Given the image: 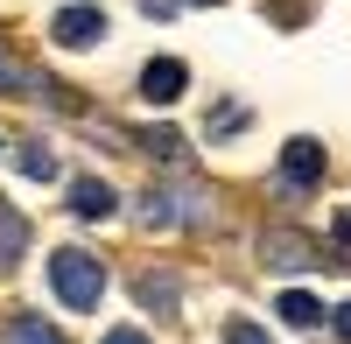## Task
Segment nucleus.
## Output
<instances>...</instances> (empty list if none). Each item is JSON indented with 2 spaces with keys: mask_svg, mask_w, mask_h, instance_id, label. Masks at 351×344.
Wrapping results in <instances>:
<instances>
[{
  "mask_svg": "<svg viewBox=\"0 0 351 344\" xmlns=\"http://www.w3.org/2000/svg\"><path fill=\"white\" fill-rule=\"evenodd\" d=\"M49 281H56V295H64V309H99V295H106V260H99V253H84V246H56V253H49Z\"/></svg>",
  "mask_w": 351,
  "mask_h": 344,
  "instance_id": "1",
  "label": "nucleus"
},
{
  "mask_svg": "<svg viewBox=\"0 0 351 344\" xmlns=\"http://www.w3.org/2000/svg\"><path fill=\"white\" fill-rule=\"evenodd\" d=\"M134 211H141V225H155V232H183V225L211 218V197H204L197 183H176V190H148Z\"/></svg>",
  "mask_w": 351,
  "mask_h": 344,
  "instance_id": "2",
  "label": "nucleus"
},
{
  "mask_svg": "<svg viewBox=\"0 0 351 344\" xmlns=\"http://www.w3.org/2000/svg\"><path fill=\"white\" fill-rule=\"evenodd\" d=\"M281 183L288 190H316L324 183V140H309V134H295L281 148Z\"/></svg>",
  "mask_w": 351,
  "mask_h": 344,
  "instance_id": "3",
  "label": "nucleus"
},
{
  "mask_svg": "<svg viewBox=\"0 0 351 344\" xmlns=\"http://www.w3.org/2000/svg\"><path fill=\"white\" fill-rule=\"evenodd\" d=\"M49 36L64 42V49H84V42H99V36H106V14L92 8V0H71V8H56Z\"/></svg>",
  "mask_w": 351,
  "mask_h": 344,
  "instance_id": "4",
  "label": "nucleus"
},
{
  "mask_svg": "<svg viewBox=\"0 0 351 344\" xmlns=\"http://www.w3.org/2000/svg\"><path fill=\"white\" fill-rule=\"evenodd\" d=\"M183 84H190V71L176 64V56H155V64L141 71V99H148V106H176V99H183Z\"/></svg>",
  "mask_w": 351,
  "mask_h": 344,
  "instance_id": "5",
  "label": "nucleus"
},
{
  "mask_svg": "<svg viewBox=\"0 0 351 344\" xmlns=\"http://www.w3.org/2000/svg\"><path fill=\"white\" fill-rule=\"evenodd\" d=\"M112 204H120V197H112V183H99V176L71 183V211H77V218H112Z\"/></svg>",
  "mask_w": 351,
  "mask_h": 344,
  "instance_id": "6",
  "label": "nucleus"
},
{
  "mask_svg": "<svg viewBox=\"0 0 351 344\" xmlns=\"http://www.w3.org/2000/svg\"><path fill=\"white\" fill-rule=\"evenodd\" d=\"M0 92H43V99H64L49 77H36V71H21L14 56H8V42H0Z\"/></svg>",
  "mask_w": 351,
  "mask_h": 344,
  "instance_id": "7",
  "label": "nucleus"
},
{
  "mask_svg": "<svg viewBox=\"0 0 351 344\" xmlns=\"http://www.w3.org/2000/svg\"><path fill=\"white\" fill-rule=\"evenodd\" d=\"M21 246H28V218H21L14 204H0V267H14Z\"/></svg>",
  "mask_w": 351,
  "mask_h": 344,
  "instance_id": "8",
  "label": "nucleus"
},
{
  "mask_svg": "<svg viewBox=\"0 0 351 344\" xmlns=\"http://www.w3.org/2000/svg\"><path fill=\"white\" fill-rule=\"evenodd\" d=\"M274 309H281V323H295V330H309V323H324V302H316L309 288H288V295H281Z\"/></svg>",
  "mask_w": 351,
  "mask_h": 344,
  "instance_id": "9",
  "label": "nucleus"
},
{
  "mask_svg": "<svg viewBox=\"0 0 351 344\" xmlns=\"http://www.w3.org/2000/svg\"><path fill=\"white\" fill-rule=\"evenodd\" d=\"M141 302L155 309V317H176V274H141V288H134Z\"/></svg>",
  "mask_w": 351,
  "mask_h": 344,
  "instance_id": "10",
  "label": "nucleus"
},
{
  "mask_svg": "<svg viewBox=\"0 0 351 344\" xmlns=\"http://www.w3.org/2000/svg\"><path fill=\"white\" fill-rule=\"evenodd\" d=\"M14 162H21V176H28V183H56V155L43 148V140H21V155H14Z\"/></svg>",
  "mask_w": 351,
  "mask_h": 344,
  "instance_id": "11",
  "label": "nucleus"
},
{
  "mask_svg": "<svg viewBox=\"0 0 351 344\" xmlns=\"http://www.w3.org/2000/svg\"><path fill=\"white\" fill-rule=\"evenodd\" d=\"M8 344H64V330L43 323V317H14L8 323Z\"/></svg>",
  "mask_w": 351,
  "mask_h": 344,
  "instance_id": "12",
  "label": "nucleus"
},
{
  "mask_svg": "<svg viewBox=\"0 0 351 344\" xmlns=\"http://www.w3.org/2000/svg\"><path fill=\"white\" fill-rule=\"evenodd\" d=\"M267 260H274V267H309V246H302V239H281V232H274V239H267Z\"/></svg>",
  "mask_w": 351,
  "mask_h": 344,
  "instance_id": "13",
  "label": "nucleus"
},
{
  "mask_svg": "<svg viewBox=\"0 0 351 344\" xmlns=\"http://www.w3.org/2000/svg\"><path fill=\"white\" fill-rule=\"evenodd\" d=\"M246 127H253V120H246V106H218V120H211V134H218V140H239Z\"/></svg>",
  "mask_w": 351,
  "mask_h": 344,
  "instance_id": "14",
  "label": "nucleus"
},
{
  "mask_svg": "<svg viewBox=\"0 0 351 344\" xmlns=\"http://www.w3.org/2000/svg\"><path fill=\"white\" fill-rule=\"evenodd\" d=\"M148 148H155L162 162H183V140H176L169 127H148Z\"/></svg>",
  "mask_w": 351,
  "mask_h": 344,
  "instance_id": "15",
  "label": "nucleus"
},
{
  "mask_svg": "<svg viewBox=\"0 0 351 344\" xmlns=\"http://www.w3.org/2000/svg\"><path fill=\"white\" fill-rule=\"evenodd\" d=\"M225 344H267V330H260V323H232Z\"/></svg>",
  "mask_w": 351,
  "mask_h": 344,
  "instance_id": "16",
  "label": "nucleus"
},
{
  "mask_svg": "<svg viewBox=\"0 0 351 344\" xmlns=\"http://www.w3.org/2000/svg\"><path fill=\"white\" fill-rule=\"evenodd\" d=\"M330 330H337V344H351V302H337V309H330Z\"/></svg>",
  "mask_w": 351,
  "mask_h": 344,
  "instance_id": "17",
  "label": "nucleus"
},
{
  "mask_svg": "<svg viewBox=\"0 0 351 344\" xmlns=\"http://www.w3.org/2000/svg\"><path fill=\"white\" fill-rule=\"evenodd\" d=\"M99 344H155V337H148V330H106Z\"/></svg>",
  "mask_w": 351,
  "mask_h": 344,
  "instance_id": "18",
  "label": "nucleus"
},
{
  "mask_svg": "<svg viewBox=\"0 0 351 344\" xmlns=\"http://www.w3.org/2000/svg\"><path fill=\"white\" fill-rule=\"evenodd\" d=\"M330 239H337V246L351 253V211H337V218H330Z\"/></svg>",
  "mask_w": 351,
  "mask_h": 344,
  "instance_id": "19",
  "label": "nucleus"
}]
</instances>
